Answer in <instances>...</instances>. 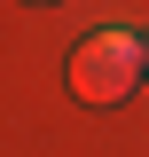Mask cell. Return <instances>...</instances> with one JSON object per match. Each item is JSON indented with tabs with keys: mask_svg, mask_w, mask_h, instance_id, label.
<instances>
[{
	"mask_svg": "<svg viewBox=\"0 0 149 157\" xmlns=\"http://www.w3.org/2000/svg\"><path fill=\"white\" fill-rule=\"evenodd\" d=\"M141 55H149V39H141Z\"/></svg>",
	"mask_w": 149,
	"mask_h": 157,
	"instance_id": "7a4b0ae2",
	"label": "cell"
},
{
	"mask_svg": "<svg viewBox=\"0 0 149 157\" xmlns=\"http://www.w3.org/2000/svg\"><path fill=\"white\" fill-rule=\"evenodd\" d=\"M141 78H149V55H141L133 32H94V39H78V55H71L78 102H126Z\"/></svg>",
	"mask_w": 149,
	"mask_h": 157,
	"instance_id": "6da1fadb",
	"label": "cell"
}]
</instances>
